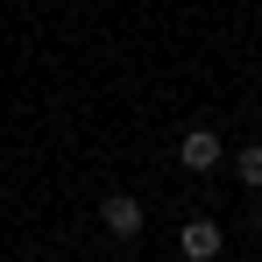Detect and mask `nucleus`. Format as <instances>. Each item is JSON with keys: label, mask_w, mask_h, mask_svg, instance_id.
Here are the masks:
<instances>
[{"label": "nucleus", "mask_w": 262, "mask_h": 262, "mask_svg": "<svg viewBox=\"0 0 262 262\" xmlns=\"http://www.w3.org/2000/svg\"><path fill=\"white\" fill-rule=\"evenodd\" d=\"M99 220H106V234H121V241H135V234L149 227V213H142L135 191H106V199H99Z\"/></svg>", "instance_id": "obj_2"}, {"label": "nucleus", "mask_w": 262, "mask_h": 262, "mask_svg": "<svg viewBox=\"0 0 262 262\" xmlns=\"http://www.w3.org/2000/svg\"><path fill=\"white\" fill-rule=\"evenodd\" d=\"M255 234H262V206H255Z\"/></svg>", "instance_id": "obj_5"}, {"label": "nucleus", "mask_w": 262, "mask_h": 262, "mask_svg": "<svg viewBox=\"0 0 262 262\" xmlns=\"http://www.w3.org/2000/svg\"><path fill=\"white\" fill-rule=\"evenodd\" d=\"M220 156H227V142H220L213 128H184V135H177V163H184L191 177L220 170Z\"/></svg>", "instance_id": "obj_1"}, {"label": "nucleus", "mask_w": 262, "mask_h": 262, "mask_svg": "<svg viewBox=\"0 0 262 262\" xmlns=\"http://www.w3.org/2000/svg\"><path fill=\"white\" fill-rule=\"evenodd\" d=\"M177 248H184V262H220V227H213V220H191Z\"/></svg>", "instance_id": "obj_3"}, {"label": "nucleus", "mask_w": 262, "mask_h": 262, "mask_svg": "<svg viewBox=\"0 0 262 262\" xmlns=\"http://www.w3.org/2000/svg\"><path fill=\"white\" fill-rule=\"evenodd\" d=\"M234 170H241V184H248V191H262V142H248V149L234 156Z\"/></svg>", "instance_id": "obj_4"}]
</instances>
